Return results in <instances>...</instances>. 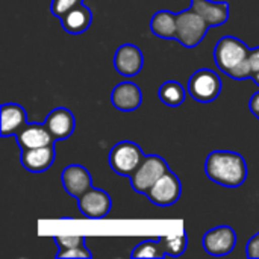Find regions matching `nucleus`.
Listing matches in <instances>:
<instances>
[{"label":"nucleus","instance_id":"393cba45","mask_svg":"<svg viewBox=\"0 0 259 259\" xmlns=\"http://www.w3.org/2000/svg\"><path fill=\"white\" fill-rule=\"evenodd\" d=\"M56 258L64 259V258H83V259H91L93 253L87 249V246L83 247H74V249H67V250H58Z\"/></svg>","mask_w":259,"mask_h":259},{"label":"nucleus","instance_id":"6e6552de","mask_svg":"<svg viewBox=\"0 0 259 259\" xmlns=\"http://www.w3.org/2000/svg\"><path fill=\"white\" fill-rule=\"evenodd\" d=\"M77 205L83 217L90 220H100L111 212L112 199L106 191L93 187L77 199Z\"/></svg>","mask_w":259,"mask_h":259},{"label":"nucleus","instance_id":"dca6fc26","mask_svg":"<svg viewBox=\"0 0 259 259\" xmlns=\"http://www.w3.org/2000/svg\"><path fill=\"white\" fill-rule=\"evenodd\" d=\"M191 9H194L209 27L222 26L229 18V3L228 2H211V0H191Z\"/></svg>","mask_w":259,"mask_h":259},{"label":"nucleus","instance_id":"b1692460","mask_svg":"<svg viewBox=\"0 0 259 259\" xmlns=\"http://www.w3.org/2000/svg\"><path fill=\"white\" fill-rule=\"evenodd\" d=\"M83 0H52V6L50 11L56 18H62L68 11H71L73 8L82 5Z\"/></svg>","mask_w":259,"mask_h":259},{"label":"nucleus","instance_id":"4be33fe9","mask_svg":"<svg viewBox=\"0 0 259 259\" xmlns=\"http://www.w3.org/2000/svg\"><path fill=\"white\" fill-rule=\"evenodd\" d=\"M132 258H164V249L159 240H146L140 243L131 253Z\"/></svg>","mask_w":259,"mask_h":259},{"label":"nucleus","instance_id":"c85d7f7f","mask_svg":"<svg viewBox=\"0 0 259 259\" xmlns=\"http://www.w3.org/2000/svg\"><path fill=\"white\" fill-rule=\"evenodd\" d=\"M252 80H255V83H256V85L259 87V73L258 74H255V76L252 77Z\"/></svg>","mask_w":259,"mask_h":259},{"label":"nucleus","instance_id":"1a4fd4ad","mask_svg":"<svg viewBox=\"0 0 259 259\" xmlns=\"http://www.w3.org/2000/svg\"><path fill=\"white\" fill-rule=\"evenodd\" d=\"M203 250L211 256L229 255L237 246V234L231 226H219L208 231L202 240Z\"/></svg>","mask_w":259,"mask_h":259},{"label":"nucleus","instance_id":"f257e3e1","mask_svg":"<svg viewBox=\"0 0 259 259\" xmlns=\"http://www.w3.org/2000/svg\"><path fill=\"white\" fill-rule=\"evenodd\" d=\"M249 56L250 49L237 36L226 35L214 47V61L219 70L235 80L252 79Z\"/></svg>","mask_w":259,"mask_h":259},{"label":"nucleus","instance_id":"412c9836","mask_svg":"<svg viewBox=\"0 0 259 259\" xmlns=\"http://www.w3.org/2000/svg\"><path fill=\"white\" fill-rule=\"evenodd\" d=\"M161 244H162V249H164V253L165 256H173V258H178V256H182L187 250V246H188V237L185 232H181L178 235H165V237H161L159 238Z\"/></svg>","mask_w":259,"mask_h":259},{"label":"nucleus","instance_id":"a878e982","mask_svg":"<svg viewBox=\"0 0 259 259\" xmlns=\"http://www.w3.org/2000/svg\"><path fill=\"white\" fill-rule=\"evenodd\" d=\"M246 252H247V256L250 259L259 258V234L249 240V243L246 246Z\"/></svg>","mask_w":259,"mask_h":259},{"label":"nucleus","instance_id":"f8f14e48","mask_svg":"<svg viewBox=\"0 0 259 259\" xmlns=\"http://www.w3.org/2000/svg\"><path fill=\"white\" fill-rule=\"evenodd\" d=\"M46 127L55 138V141L68 140L76 129V118L67 108H55L44 121Z\"/></svg>","mask_w":259,"mask_h":259},{"label":"nucleus","instance_id":"6ab92c4d","mask_svg":"<svg viewBox=\"0 0 259 259\" xmlns=\"http://www.w3.org/2000/svg\"><path fill=\"white\" fill-rule=\"evenodd\" d=\"M178 14L170 11H158L150 20V30L155 36L162 39H176Z\"/></svg>","mask_w":259,"mask_h":259},{"label":"nucleus","instance_id":"f3484780","mask_svg":"<svg viewBox=\"0 0 259 259\" xmlns=\"http://www.w3.org/2000/svg\"><path fill=\"white\" fill-rule=\"evenodd\" d=\"M2 135H15L20 129L27 124V112L18 103H3L2 105Z\"/></svg>","mask_w":259,"mask_h":259},{"label":"nucleus","instance_id":"423d86ee","mask_svg":"<svg viewBox=\"0 0 259 259\" xmlns=\"http://www.w3.org/2000/svg\"><path fill=\"white\" fill-rule=\"evenodd\" d=\"M222 79L212 70H197L188 80V93L199 103H211L222 93Z\"/></svg>","mask_w":259,"mask_h":259},{"label":"nucleus","instance_id":"ddd939ff","mask_svg":"<svg viewBox=\"0 0 259 259\" xmlns=\"http://www.w3.org/2000/svg\"><path fill=\"white\" fill-rule=\"evenodd\" d=\"M15 140L21 150L55 146L56 143L44 123H27L23 129H20L15 134Z\"/></svg>","mask_w":259,"mask_h":259},{"label":"nucleus","instance_id":"f03ea898","mask_svg":"<svg viewBox=\"0 0 259 259\" xmlns=\"http://www.w3.org/2000/svg\"><path fill=\"white\" fill-rule=\"evenodd\" d=\"M206 176L226 188H238L247 179L246 159L237 152H211L205 161Z\"/></svg>","mask_w":259,"mask_h":259},{"label":"nucleus","instance_id":"4468645a","mask_svg":"<svg viewBox=\"0 0 259 259\" xmlns=\"http://www.w3.org/2000/svg\"><path fill=\"white\" fill-rule=\"evenodd\" d=\"M55 158H56L55 146H44V147L21 150L20 162L30 173H42L53 165Z\"/></svg>","mask_w":259,"mask_h":259},{"label":"nucleus","instance_id":"2eb2a0df","mask_svg":"<svg viewBox=\"0 0 259 259\" xmlns=\"http://www.w3.org/2000/svg\"><path fill=\"white\" fill-rule=\"evenodd\" d=\"M111 102H112L115 109L123 111V112H132L141 106L143 93L137 83L121 82L112 90Z\"/></svg>","mask_w":259,"mask_h":259},{"label":"nucleus","instance_id":"0eeeda50","mask_svg":"<svg viewBox=\"0 0 259 259\" xmlns=\"http://www.w3.org/2000/svg\"><path fill=\"white\" fill-rule=\"evenodd\" d=\"M182 185L179 178L168 168L147 191V199L156 206H171L181 199Z\"/></svg>","mask_w":259,"mask_h":259},{"label":"nucleus","instance_id":"a211bd4d","mask_svg":"<svg viewBox=\"0 0 259 259\" xmlns=\"http://www.w3.org/2000/svg\"><path fill=\"white\" fill-rule=\"evenodd\" d=\"M91 23H93V12L83 3L73 8L71 11H68L61 18V24H62L64 30L71 35H80V33L87 32L90 29Z\"/></svg>","mask_w":259,"mask_h":259},{"label":"nucleus","instance_id":"9b49d317","mask_svg":"<svg viewBox=\"0 0 259 259\" xmlns=\"http://www.w3.org/2000/svg\"><path fill=\"white\" fill-rule=\"evenodd\" d=\"M62 185L65 191L74 197L79 199L82 194H85L90 188H93V178L88 168L79 164H71L64 168L62 171Z\"/></svg>","mask_w":259,"mask_h":259},{"label":"nucleus","instance_id":"7ed1b4c3","mask_svg":"<svg viewBox=\"0 0 259 259\" xmlns=\"http://www.w3.org/2000/svg\"><path fill=\"white\" fill-rule=\"evenodd\" d=\"M146 155L141 147L134 141H120L117 143L108 156L109 167L118 176L131 178L140 164L144 161Z\"/></svg>","mask_w":259,"mask_h":259},{"label":"nucleus","instance_id":"20e7f679","mask_svg":"<svg viewBox=\"0 0 259 259\" xmlns=\"http://www.w3.org/2000/svg\"><path fill=\"white\" fill-rule=\"evenodd\" d=\"M176 41L187 49L197 47L209 30V24L194 9H187L178 14Z\"/></svg>","mask_w":259,"mask_h":259},{"label":"nucleus","instance_id":"bb28decb","mask_svg":"<svg viewBox=\"0 0 259 259\" xmlns=\"http://www.w3.org/2000/svg\"><path fill=\"white\" fill-rule=\"evenodd\" d=\"M249 62H250V68H252V77L259 73V47L250 50V56H249Z\"/></svg>","mask_w":259,"mask_h":259},{"label":"nucleus","instance_id":"9d476101","mask_svg":"<svg viewBox=\"0 0 259 259\" xmlns=\"http://www.w3.org/2000/svg\"><path fill=\"white\" fill-rule=\"evenodd\" d=\"M144 58L135 44H123L114 55V67L117 73L126 77H134L143 70Z\"/></svg>","mask_w":259,"mask_h":259},{"label":"nucleus","instance_id":"cd10ccee","mask_svg":"<svg viewBox=\"0 0 259 259\" xmlns=\"http://www.w3.org/2000/svg\"><path fill=\"white\" fill-rule=\"evenodd\" d=\"M249 108H250V112L259 120V91L256 94H253V96L250 97Z\"/></svg>","mask_w":259,"mask_h":259},{"label":"nucleus","instance_id":"5701e85b","mask_svg":"<svg viewBox=\"0 0 259 259\" xmlns=\"http://www.w3.org/2000/svg\"><path fill=\"white\" fill-rule=\"evenodd\" d=\"M53 241L58 246V250H67L74 247H83L87 238L83 235H56Z\"/></svg>","mask_w":259,"mask_h":259},{"label":"nucleus","instance_id":"aec40b11","mask_svg":"<svg viewBox=\"0 0 259 259\" xmlns=\"http://www.w3.org/2000/svg\"><path fill=\"white\" fill-rule=\"evenodd\" d=\"M159 99L164 105L170 106V108H178L185 102V88L176 82V80H167L161 85L159 91Z\"/></svg>","mask_w":259,"mask_h":259},{"label":"nucleus","instance_id":"39448f33","mask_svg":"<svg viewBox=\"0 0 259 259\" xmlns=\"http://www.w3.org/2000/svg\"><path fill=\"white\" fill-rule=\"evenodd\" d=\"M168 170L164 158L158 155H146L144 161L129 178L134 191L140 194H147V191L158 182V179Z\"/></svg>","mask_w":259,"mask_h":259}]
</instances>
